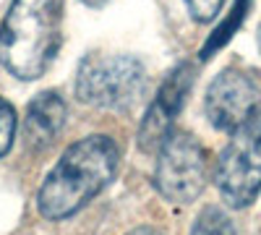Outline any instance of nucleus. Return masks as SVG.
I'll return each mask as SVG.
<instances>
[{
  "mask_svg": "<svg viewBox=\"0 0 261 235\" xmlns=\"http://www.w3.org/2000/svg\"><path fill=\"white\" fill-rule=\"evenodd\" d=\"M63 39V0H11L0 21V66L18 81L45 76Z\"/></svg>",
  "mask_w": 261,
  "mask_h": 235,
  "instance_id": "f03ea898",
  "label": "nucleus"
},
{
  "mask_svg": "<svg viewBox=\"0 0 261 235\" xmlns=\"http://www.w3.org/2000/svg\"><path fill=\"white\" fill-rule=\"evenodd\" d=\"M118 162L120 149L105 134L71 144L37 194L39 215L53 222L73 217L110 186L118 173Z\"/></svg>",
  "mask_w": 261,
  "mask_h": 235,
  "instance_id": "f257e3e1",
  "label": "nucleus"
},
{
  "mask_svg": "<svg viewBox=\"0 0 261 235\" xmlns=\"http://www.w3.org/2000/svg\"><path fill=\"white\" fill-rule=\"evenodd\" d=\"M217 191L227 206L243 209L261 191V105L230 134L214 167Z\"/></svg>",
  "mask_w": 261,
  "mask_h": 235,
  "instance_id": "20e7f679",
  "label": "nucleus"
},
{
  "mask_svg": "<svg viewBox=\"0 0 261 235\" xmlns=\"http://www.w3.org/2000/svg\"><path fill=\"white\" fill-rule=\"evenodd\" d=\"M128 235H162L157 227H149V225H141V227H134Z\"/></svg>",
  "mask_w": 261,
  "mask_h": 235,
  "instance_id": "ddd939ff",
  "label": "nucleus"
},
{
  "mask_svg": "<svg viewBox=\"0 0 261 235\" xmlns=\"http://www.w3.org/2000/svg\"><path fill=\"white\" fill-rule=\"evenodd\" d=\"M146 68L130 55H86L76 73V99L92 108L128 110L146 94Z\"/></svg>",
  "mask_w": 261,
  "mask_h": 235,
  "instance_id": "7ed1b4c3",
  "label": "nucleus"
},
{
  "mask_svg": "<svg viewBox=\"0 0 261 235\" xmlns=\"http://www.w3.org/2000/svg\"><path fill=\"white\" fill-rule=\"evenodd\" d=\"M65 125V102L58 92H39L27 108L24 118V141L34 152L47 149Z\"/></svg>",
  "mask_w": 261,
  "mask_h": 235,
  "instance_id": "6e6552de",
  "label": "nucleus"
},
{
  "mask_svg": "<svg viewBox=\"0 0 261 235\" xmlns=\"http://www.w3.org/2000/svg\"><path fill=\"white\" fill-rule=\"evenodd\" d=\"M248 6H251V0H235V6H232L230 16L225 18V24L217 27V29L212 32V37L206 39V45L201 47V60L212 58V53H214V50H220L225 42L232 37V32L243 24V18H246V13H248Z\"/></svg>",
  "mask_w": 261,
  "mask_h": 235,
  "instance_id": "1a4fd4ad",
  "label": "nucleus"
},
{
  "mask_svg": "<svg viewBox=\"0 0 261 235\" xmlns=\"http://www.w3.org/2000/svg\"><path fill=\"white\" fill-rule=\"evenodd\" d=\"M193 76H196L193 63H180V66L172 68L170 76L162 81V87H160L154 102L149 105V110L141 120V128H139L141 152H146V154L160 152L165 146V141L172 136V131H175V118L186 105Z\"/></svg>",
  "mask_w": 261,
  "mask_h": 235,
  "instance_id": "0eeeda50",
  "label": "nucleus"
},
{
  "mask_svg": "<svg viewBox=\"0 0 261 235\" xmlns=\"http://www.w3.org/2000/svg\"><path fill=\"white\" fill-rule=\"evenodd\" d=\"M16 136V110L8 99L0 97V157H6Z\"/></svg>",
  "mask_w": 261,
  "mask_h": 235,
  "instance_id": "9b49d317",
  "label": "nucleus"
},
{
  "mask_svg": "<svg viewBox=\"0 0 261 235\" xmlns=\"http://www.w3.org/2000/svg\"><path fill=\"white\" fill-rule=\"evenodd\" d=\"M191 235H235V225L220 206H204L193 222Z\"/></svg>",
  "mask_w": 261,
  "mask_h": 235,
  "instance_id": "9d476101",
  "label": "nucleus"
},
{
  "mask_svg": "<svg viewBox=\"0 0 261 235\" xmlns=\"http://www.w3.org/2000/svg\"><path fill=\"white\" fill-rule=\"evenodd\" d=\"M206 152L186 131H172L154 167V188L170 204H191L206 186Z\"/></svg>",
  "mask_w": 261,
  "mask_h": 235,
  "instance_id": "39448f33",
  "label": "nucleus"
},
{
  "mask_svg": "<svg viewBox=\"0 0 261 235\" xmlns=\"http://www.w3.org/2000/svg\"><path fill=\"white\" fill-rule=\"evenodd\" d=\"M258 97H261V87L256 76L238 66H230L217 73L206 87L204 110L217 131L232 134L261 105Z\"/></svg>",
  "mask_w": 261,
  "mask_h": 235,
  "instance_id": "423d86ee",
  "label": "nucleus"
},
{
  "mask_svg": "<svg viewBox=\"0 0 261 235\" xmlns=\"http://www.w3.org/2000/svg\"><path fill=\"white\" fill-rule=\"evenodd\" d=\"M188 6V13L193 21H199V24H209V21H214L217 16H220L225 0H186Z\"/></svg>",
  "mask_w": 261,
  "mask_h": 235,
  "instance_id": "f8f14e48",
  "label": "nucleus"
},
{
  "mask_svg": "<svg viewBox=\"0 0 261 235\" xmlns=\"http://www.w3.org/2000/svg\"><path fill=\"white\" fill-rule=\"evenodd\" d=\"M81 3H86L89 8H99V6H105L107 0H81Z\"/></svg>",
  "mask_w": 261,
  "mask_h": 235,
  "instance_id": "4468645a",
  "label": "nucleus"
},
{
  "mask_svg": "<svg viewBox=\"0 0 261 235\" xmlns=\"http://www.w3.org/2000/svg\"><path fill=\"white\" fill-rule=\"evenodd\" d=\"M258 50H261V27H258Z\"/></svg>",
  "mask_w": 261,
  "mask_h": 235,
  "instance_id": "2eb2a0df",
  "label": "nucleus"
}]
</instances>
